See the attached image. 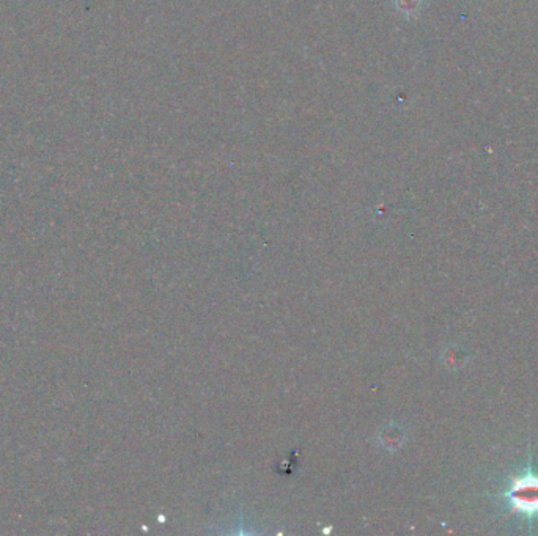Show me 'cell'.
Returning a JSON list of instances; mask_svg holds the SVG:
<instances>
[{
    "instance_id": "cell-1",
    "label": "cell",
    "mask_w": 538,
    "mask_h": 536,
    "mask_svg": "<svg viewBox=\"0 0 538 536\" xmlns=\"http://www.w3.org/2000/svg\"><path fill=\"white\" fill-rule=\"evenodd\" d=\"M508 500L513 508L524 515L538 512V476L532 474L519 476L508 491Z\"/></svg>"
}]
</instances>
